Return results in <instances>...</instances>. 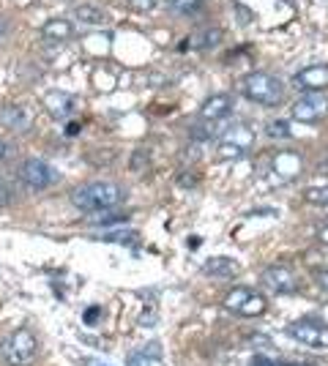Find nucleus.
Wrapping results in <instances>:
<instances>
[{
    "instance_id": "0eeeda50",
    "label": "nucleus",
    "mask_w": 328,
    "mask_h": 366,
    "mask_svg": "<svg viewBox=\"0 0 328 366\" xmlns=\"http://www.w3.org/2000/svg\"><path fill=\"white\" fill-rule=\"evenodd\" d=\"M19 181L25 183L28 189H33V192H47V189H52L55 183L61 181V172L52 167V164H47L44 159H25L22 164H19Z\"/></svg>"
},
{
    "instance_id": "f257e3e1",
    "label": "nucleus",
    "mask_w": 328,
    "mask_h": 366,
    "mask_svg": "<svg viewBox=\"0 0 328 366\" xmlns=\"http://www.w3.org/2000/svg\"><path fill=\"white\" fill-rule=\"evenodd\" d=\"M126 192L112 181H91L71 192V205L79 214H104V211H115L124 202Z\"/></svg>"
},
{
    "instance_id": "393cba45",
    "label": "nucleus",
    "mask_w": 328,
    "mask_h": 366,
    "mask_svg": "<svg viewBox=\"0 0 328 366\" xmlns=\"http://www.w3.org/2000/svg\"><path fill=\"white\" fill-rule=\"evenodd\" d=\"M151 361H154V358H148V352H131L126 364L129 366H151Z\"/></svg>"
},
{
    "instance_id": "2f4dec72",
    "label": "nucleus",
    "mask_w": 328,
    "mask_h": 366,
    "mask_svg": "<svg viewBox=\"0 0 328 366\" xmlns=\"http://www.w3.org/2000/svg\"><path fill=\"white\" fill-rule=\"evenodd\" d=\"M6 31H9V25H6V22H3V19H0V39H3V36H6Z\"/></svg>"
},
{
    "instance_id": "7ed1b4c3",
    "label": "nucleus",
    "mask_w": 328,
    "mask_h": 366,
    "mask_svg": "<svg viewBox=\"0 0 328 366\" xmlns=\"http://www.w3.org/2000/svg\"><path fill=\"white\" fill-rule=\"evenodd\" d=\"M244 96L260 107H279L284 102V85L279 76L268 74V71H252L244 79Z\"/></svg>"
},
{
    "instance_id": "cd10ccee",
    "label": "nucleus",
    "mask_w": 328,
    "mask_h": 366,
    "mask_svg": "<svg viewBox=\"0 0 328 366\" xmlns=\"http://www.w3.org/2000/svg\"><path fill=\"white\" fill-rule=\"evenodd\" d=\"M96 320H101V309H99V306H91V309L85 312V322H88V325H94Z\"/></svg>"
},
{
    "instance_id": "dca6fc26",
    "label": "nucleus",
    "mask_w": 328,
    "mask_h": 366,
    "mask_svg": "<svg viewBox=\"0 0 328 366\" xmlns=\"http://www.w3.org/2000/svg\"><path fill=\"white\" fill-rule=\"evenodd\" d=\"M203 274L211 279H233L238 276V262L230 257H208L203 262Z\"/></svg>"
},
{
    "instance_id": "2eb2a0df",
    "label": "nucleus",
    "mask_w": 328,
    "mask_h": 366,
    "mask_svg": "<svg viewBox=\"0 0 328 366\" xmlns=\"http://www.w3.org/2000/svg\"><path fill=\"white\" fill-rule=\"evenodd\" d=\"M222 44V31L219 28H203V31H194L187 41L181 44V49H197V52H205V49H214V46Z\"/></svg>"
},
{
    "instance_id": "6e6552de",
    "label": "nucleus",
    "mask_w": 328,
    "mask_h": 366,
    "mask_svg": "<svg viewBox=\"0 0 328 366\" xmlns=\"http://www.w3.org/2000/svg\"><path fill=\"white\" fill-rule=\"evenodd\" d=\"M260 285H263L268 292H274V295H296L298 287H301V285H298L296 268H290V265H284V262L268 265L266 271L260 274Z\"/></svg>"
},
{
    "instance_id": "6ab92c4d",
    "label": "nucleus",
    "mask_w": 328,
    "mask_h": 366,
    "mask_svg": "<svg viewBox=\"0 0 328 366\" xmlns=\"http://www.w3.org/2000/svg\"><path fill=\"white\" fill-rule=\"evenodd\" d=\"M77 19L79 22H88V25H101V22H107V11L101 6L85 3V6H77Z\"/></svg>"
},
{
    "instance_id": "20e7f679",
    "label": "nucleus",
    "mask_w": 328,
    "mask_h": 366,
    "mask_svg": "<svg viewBox=\"0 0 328 366\" xmlns=\"http://www.w3.org/2000/svg\"><path fill=\"white\" fill-rule=\"evenodd\" d=\"M254 148V129H249L247 123H233L227 126V132L219 139L217 156L219 162H238Z\"/></svg>"
},
{
    "instance_id": "f8f14e48",
    "label": "nucleus",
    "mask_w": 328,
    "mask_h": 366,
    "mask_svg": "<svg viewBox=\"0 0 328 366\" xmlns=\"http://www.w3.org/2000/svg\"><path fill=\"white\" fill-rule=\"evenodd\" d=\"M271 167H274V172H277L279 178L290 181V178H296L298 172L304 169V156L296 151H279L271 159Z\"/></svg>"
},
{
    "instance_id": "423d86ee",
    "label": "nucleus",
    "mask_w": 328,
    "mask_h": 366,
    "mask_svg": "<svg viewBox=\"0 0 328 366\" xmlns=\"http://www.w3.org/2000/svg\"><path fill=\"white\" fill-rule=\"evenodd\" d=\"M287 336L312 350H328V325L317 317H301L287 325Z\"/></svg>"
},
{
    "instance_id": "4468645a",
    "label": "nucleus",
    "mask_w": 328,
    "mask_h": 366,
    "mask_svg": "<svg viewBox=\"0 0 328 366\" xmlns=\"http://www.w3.org/2000/svg\"><path fill=\"white\" fill-rule=\"evenodd\" d=\"M44 107L55 118H69L74 112V107H77V102H74V96H69L66 91H49L44 96Z\"/></svg>"
},
{
    "instance_id": "ddd939ff",
    "label": "nucleus",
    "mask_w": 328,
    "mask_h": 366,
    "mask_svg": "<svg viewBox=\"0 0 328 366\" xmlns=\"http://www.w3.org/2000/svg\"><path fill=\"white\" fill-rule=\"evenodd\" d=\"M0 126H6L11 132H28L33 126V118L22 104H6V107H0Z\"/></svg>"
},
{
    "instance_id": "9d476101",
    "label": "nucleus",
    "mask_w": 328,
    "mask_h": 366,
    "mask_svg": "<svg viewBox=\"0 0 328 366\" xmlns=\"http://www.w3.org/2000/svg\"><path fill=\"white\" fill-rule=\"evenodd\" d=\"M235 107L233 93H214L203 102V107L197 112V121H224L230 118V112Z\"/></svg>"
},
{
    "instance_id": "1a4fd4ad",
    "label": "nucleus",
    "mask_w": 328,
    "mask_h": 366,
    "mask_svg": "<svg viewBox=\"0 0 328 366\" xmlns=\"http://www.w3.org/2000/svg\"><path fill=\"white\" fill-rule=\"evenodd\" d=\"M290 118L298 123H320L328 118V96L323 91H314L304 99H298L293 109H290Z\"/></svg>"
},
{
    "instance_id": "b1692460",
    "label": "nucleus",
    "mask_w": 328,
    "mask_h": 366,
    "mask_svg": "<svg viewBox=\"0 0 328 366\" xmlns=\"http://www.w3.org/2000/svg\"><path fill=\"white\" fill-rule=\"evenodd\" d=\"M159 6V0H129V9L134 11H154Z\"/></svg>"
},
{
    "instance_id": "bb28decb",
    "label": "nucleus",
    "mask_w": 328,
    "mask_h": 366,
    "mask_svg": "<svg viewBox=\"0 0 328 366\" xmlns=\"http://www.w3.org/2000/svg\"><path fill=\"white\" fill-rule=\"evenodd\" d=\"M11 199H14V192H11V189L6 186V181L0 178V208H3V205H9Z\"/></svg>"
},
{
    "instance_id": "9b49d317",
    "label": "nucleus",
    "mask_w": 328,
    "mask_h": 366,
    "mask_svg": "<svg viewBox=\"0 0 328 366\" xmlns=\"http://www.w3.org/2000/svg\"><path fill=\"white\" fill-rule=\"evenodd\" d=\"M293 82H296L298 88H304V91H326L328 88V66L326 63H320V66H307V69H301L296 76H293Z\"/></svg>"
},
{
    "instance_id": "39448f33",
    "label": "nucleus",
    "mask_w": 328,
    "mask_h": 366,
    "mask_svg": "<svg viewBox=\"0 0 328 366\" xmlns=\"http://www.w3.org/2000/svg\"><path fill=\"white\" fill-rule=\"evenodd\" d=\"M222 304H224L227 312H233L238 317H263L268 312L266 295H260L252 287H233V290H227Z\"/></svg>"
},
{
    "instance_id": "7c9ffc66",
    "label": "nucleus",
    "mask_w": 328,
    "mask_h": 366,
    "mask_svg": "<svg viewBox=\"0 0 328 366\" xmlns=\"http://www.w3.org/2000/svg\"><path fill=\"white\" fill-rule=\"evenodd\" d=\"M317 238H320V244H326V246H328V224H326V227L317 229Z\"/></svg>"
},
{
    "instance_id": "f03ea898",
    "label": "nucleus",
    "mask_w": 328,
    "mask_h": 366,
    "mask_svg": "<svg viewBox=\"0 0 328 366\" xmlns=\"http://www.w3.org/2000/svg\"><path fill=\"white\" fill-rule=\"evenodd\" d=\"M39 355V339L31 328H14L0 339V358L9 366H31Z\"/></svg>"
},
{
    "instance_id": "c756f323",
    "label": "nucleus",
    "mask_w": 328,
    "mask_h": 366,
    "mask_svg": "<svg viewBox=\"0 0 328 366\" xmlns=\"http://www.w3.org/2000/svg\"><path fill=\"white\" fill-rule=\"evenodd\" d=\"M6 156H11V145H9L6 139H0V162H3Z\"/></svg>"
},
{
    "instance_id": "a878e982",
    "label": "nucleus",
    "mask_w": 328,
    "mask_h": 366,
    "mask_svg": "<svg viewBox=\"0 0 328 366\" xmlns=\"http://www.w3.org/2000/svg\"><path fill=\"white\" fill-rule=\"evenodd\" d=\"M312 276H314V282H317V287L323 292H328V268H314Z\"/></svg>"
},
{
    "instance_id": "aec40b11",
    "label": "nucleus",
    "mask_w": 328,
    "mask_h": 366,
    "mask_svg": "<svg viewBox=\"0 0 328 366\" xmlns=\"http://www.w3.org/2000/svg\"><path fill=\"white\" fill-rule=\"evenodd\" d=\"M304 199H307L309 205H323V208H328V183L307 186V189H304Z\"/></svg>"
},
{
    "instance_id": "f3484780",
    "label": "nucleus",
    "mask_w": 328,
    "mask_h": 366,
    "mask_svg": "<svg viewBox=\"0 0 328 366\" xmlns=\"http://www.w3.org/2000/svg\"><path fill=\"white\" fill-rule=\"evenodd\" d=\"M101 241H109V244H121V246H129V249H137L142 244L140 232L131 227H112L109 232H101L99 235Z\"/></svg>"
},
{
    "instance_id": "412c9836",
    "label": "nucleus",
    "mask_w": 328,
    "mask_h": 366,
    "mask_svg": "<svg viewBox=\"0 0 328 366\" xmlns=\"http://www.w3.org/2000/svg\"><path fill=\"white\" fill-rule=\"evenodd\" d=\"M203 3L205 0H170V9L178 14H194L203 9Z\"/></svg>"
},
{
    "instance_id": "c85d7f7f",
    "label": "nucleus",
    "mask_w": 328,
    "mask_h": 366,
    "mask_svg": "<svg viewBox=\"0 0 328 366\" xmlns=\"http://www.w3.org/2000/svg\"><path fill=\"white\" fill-rule=\"evenodd\" d=\"M247 336H249V339H247L249 345H268L266 334H247Z\"/></svg>"
},
{
    "instance_id": "5701e85b",
    "label": "nucleus",
    "mask_w": 328,
    "mask_h": 366,
    "mask_svg": "<svg viewBox=\"0 0 328 366\" xmlns=\"http://www.w3.org/2000/svg\"><path fill=\"white\" fill-rule=\"evenodd\" d=\"M249 366H293V364H284L282 358H268V355H254V358H249Z\"/></svg>"
},
{
    "instance_id": "4be33fe9",
    "label": "nucleus",
    "mask_w": 328,
    "mask_h": 366,
    "mask_svg": "<svg viewBox=\"0 0 328 366\" xmlns=\"http://www.w3.org/2000/svg\"><path fill=\"white\" fill-rule=\"evenodd\" d=\"M266 134L271 139H287L290 137V126H287L284 121H274L266 126Z\"/></svg>"
},
{
    "instance_id": "a211bd4d",
    "label": "nucleus",
    "mask_w": 328,
    "mask_h": 366,
    "mask_svg": "<svg viewBox=\"0 0 328 366\" xmlns=\"http://www.w3.org/2000/svg\"><path fill=\"white\" fill-rule=\"evenodd\" d=\"M71 33H74V25H71L69 19H49L47 25L41 28L44 41H55V44L69 41V39H71Z\"/></svg>"
}]
</instances>
